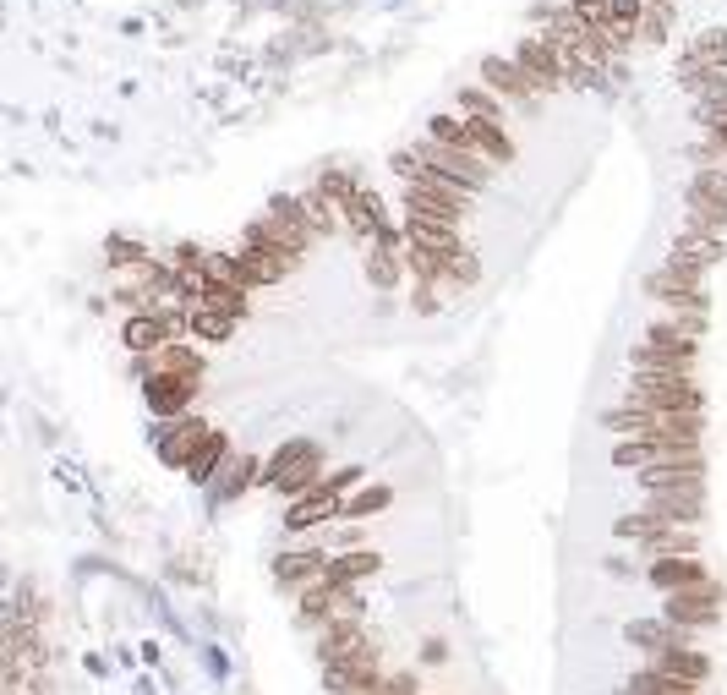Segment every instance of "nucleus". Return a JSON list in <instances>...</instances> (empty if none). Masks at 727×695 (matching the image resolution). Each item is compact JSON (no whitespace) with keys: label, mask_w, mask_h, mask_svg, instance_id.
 <instances>
[{"label":"nucleus","mask_w":727,"mask_h":695,"mask_svg":"<svg viewBox=\"0 0 727 695\" xmlns=\"http://www.w3.org/2000/svg\"><path fill=\"white\" fill-rule=\"evenodd\" d=\"M361 482H367L361 466H334L318 488L290 498L285 515H279V531H285V537H307V531H318V526H339V520H345V498L356 493Z\"/></svg>","instance_id":"1"},{"label":"nucleus","mask_w":727,"mask_h":695,"mask_svg":"<svg viewBox=\"0 0 727 695\" xmlns=\"http://www.w3.org/2000/svg\"><path fill=\"white\" fill-rule=\"evenodd\" d=\"M700 340L706 334L678 318H651L646 334L635 340V351H629V367H640V373H695Z\"/></svg>","instance_id":"2"},{"label":"nucleus","mask_w":727,"mask_h":695,"mask_svg":"<svg viewBox=\"0 0 727 695\" xmlns=\"http://www.w3.org/2000/svg\"><path fill=\"white\" fill-rule=\"evenodd\" d=\"M323 477H328V455L318 438H285V444H274V455L263 466V488L279 493L285 504L301 498L307 488H318Z\"/></svg>","instance_id":"3"},{"label":"nucleus","mask_w":727,"mask_h":695,"mask_svg":"<svg viewBox=\"0 0 727 695\" xmlns=\"http://www.w3.org/2000/svg\"><path fill=\"white\" fill-rule=\"evenodd\" d=\"M624 405L640 411H662V416H684V411H706V389L695 373H629V395Z\"/></svg>","instance_id":"4"},{"label":"nucleus","mask_w":727,"mask_h":695,"mask_svg":"<svg viewBox=\"0 0 727 695\" xmlns=\"http://www.w3.org/2000/svg\"><path fill=\"white\" fill-rule=\"evenodd\" d=\"M192 329V312L181 301H164V307H148V312H126L121 323V345L132 356H154L164 345H175L181 334Z\"/></svg>","instance_id":"5"},{"label":"nucleus","mask_w":727,"mask_h":695,"mask_svg":"<svg viewBox=\"0 0 727 695\" xmlns=\"http://www.w3.org/2000/svg\"><path fill=\"white\" fill-rule=\"evenodd\" d=\"M416 154L427 159V165L438 170L443 181H449V187L471 192V198H482V192L492 187V176H498V165H492V159H482L476 148H449V143H438V137H421Z\"/></svg>","instance_id":"6"},{"label":"nucleus","mask_w":727,"mask_h":695,"mask_svg":"<svg viewBox=\"0 0 727 695\" xmlns=\"http://www.w3.org/2000/svg\"><path fill=\"white\" fill-rule=\"evenodd\" d=\"M318 674H323V690L328 695H378L383 679H389V668H383V646L367 635V641H361L350 657H339V663L318 668Z\"/></svg>","instance_id":"7"},{"label":"nucleus","mask_w":727,"mask_h":695,"mask_svg":"<svg viewBox=\"0 0 727 695\" xmlns=\"http://www.w3.org/2000/svg\"><path fill=\"white\" fill-rule=\"evenodd\" d=\"M208 438H214V422H208V416H197V411H186V416H175V422H159L154 427V455H159V466L186 471Z\"/></svg>","instance_id":"8"},{"label":"nucleus","mask_w":727,"mask_h":695,"mask_svg":"<svg viewBox=\"0 0 727 695\" xmlns=\"http://www.w3.org/2000/svg\"><path fill=\"white\" fill-rule=\"evenodd\" d=\"M361 258H367V285L378 296H394L400 285L410 280V263H405V225H383L378 241L372 247H361Z\"/></svg>","instance_id":"9"},{"label":"nucleus","mask_w":727,"mask_h":695,"mask_svg":"<svg viewBox=\"0 0 727 695\" xmlns=\"http://www.w3.org/2000/svg\"><path fill=\"white\" fill-rule=\"evenodd\" d=\"M684 203H689L695 225L727 236V165H695V176L684 187Z\"/></svg>","instance_id":"10"},{"label":"nucleus","mask_w":727,"mask_h":695,"mask_svg":"<svg viewBox=\"0 0 727 695\" xmlns=\"http://www.w3.org/2000/svg\"><path fill=\"white\" fill-rule=\"evenodd\" d=\"M482 83L498 94L503 104H514V110H525V115H536L542 110V88L531 83V72H525L514 55H482Z\"/></svg>","instance_id":"11"},{"label":"nucleus","mask_w":727,"mask_h":695,"mask_svg":"<svg viewBox=\"0 0 727 695\" xmlns=\"http://www.w3.org/2000/svg\"><path fill=\"white\" fill-rule=\"evenodd\" d=\"M197 395H203V378L186 373H143V405L154 422H175V416L197 411Z\"/></svg>","instance_id":"12"},{"label":"nucleus","mask_w":727,"mask_h":695,"mask_svg":"<svg viewBox=\"0 0 727 695\" xmlns=\"http://www.w3.org/2000/svg\"><path fill=\"white\" fill-rule=\"evenodd\" d=\"M640 498H667V493H706V455L684 460H656V466L635 471Z\"/></svg>","instance_id":"13"},{"label":"nucleus","mask_w":727,"mask_h":695,"mask_svg":"<svg viewBox=\"0 0 727 695\" xmlns=\"http://www.w3.org/2000/svg\"><path fill=\"white\" fill-rule=\"evenodd\" d=\"M514 61L531 72V83L542 88L547 99L553 94H564V88H574V77H569V66H564V55H558V44L547 39V33H525L520 44H514Z\"/></svg>","instance_id":"14"},{"label":"nucleus","mask_w":727,"mask_h":695,"mask_svg":"<svg viewBox=\"0 0 727 695\" xmlns=\"http://www.w3.org/2000/svg\"><path fill=\"white\" fill-rule=\"evenodd\" d=\"M711 570L700 553H656L646 564V586L656 597H673V592H695V586H706Z\"/></svg>","instance_id":"15"},{"label":"nucleus","mask_w":727,"mask_h":695,"mask_svg":"<svg viewBox=\"0 0 727 695\" xmlns=\"http://www.w3.org/2000/svg\"><path fill=\"white\" fill-rule=\"evenodd\" d=\"M328 559H334V553H323V548H312V542H307V548H279L268 570H274V586H279L285 597H301L307 586L323 581Z\"/></svg>","instance_id":"16"},{"label":"nucleus","mask_w":727,"mask_h":695,"mask_svg":"<svg viewBox=\"0 0 727 695\" xmlns=\"http://www.w3.org/2000/svg\"><path fill=\"white\" fill-rule=\"evenodd\" d=\"M662 613L673 624H684V630H717L722 624V586L717 581H706V586H695V592H673V597H662Z\"/></svg>","instance_id":"17"},{"label":"nucleus","mask_w":727,"mask_h":695,"mask_svg":"<svg viewBox=\"0 0 727 695\" xmlns=\"http://www.w3.org/2000/svg\"><path fill=\"white\" fill-rule=\"evenodd\" d=\"M684 455H706V444H689V438H618L613 444L618 471H646L656 460H684Z\"/></svg>","instance_id":"18"},{"label":"nucleus","mask_w":727,"mask_h":695,"mask_svg":"<svg viewBox=\"0 0 727 695\" xmlns=\"http://www.w3.org/2000/svg\"><path fill=\"white\" fill-rule=\"evenodd\" d=\"M361 641H367V613L350 608V613H339V619H328L318 630V641H312V663L328 668V663H339V657H350Z\"/></svg>","instance_id":"19"},{"label":"nucleus","mask_w":727,"mask_h":695,"mask_svg":"<svg viewBox=\"0 0 727 695\" xmlns=\"http://www.w3.org/2000/svg\"><path fill=\"white\" fill-rule=\"evenodd\" d=\"M646 296L662 307V318H678L689 329L706 334V318H711V291L706 285H646Z\"/></svg>","instance_id":"20"},{"label":"nucleus","mask_w":727,"mask_h":695,"mask_svg":"<svg viewBox=\"0 0 727 695\" xmlns=\"http://www.w3.org/2000/svg\"><path fill=\"white\" fill-rule=\"evenodd\" d=\"M465 148H476L498 170H509L520 159V143H514L509 121H492V115H465Z\"/></svg>","instance_id":"21"},{"label":"nucleus","mask_w":727,"mask_h":695,"mask_svg":"<svg viewBox=\"0 0 727 695\" xmlns=\"http://www.w3.org/2000/svg\"><path fill=\"white\" fill-rule=\"evenodd\" d=\"M236 274H241V285L246 291H274V285H285L290 274H296V263L290 258H279V252H268V247H236Z\"/></svg>","instance_id":"22"},{"label":"nucleus","mask_w":727,"mask_h":695,"mask_svg":"<svg viewBox=\"0 0 727 695\" xmlns=\"http://www.w3.org/2000/svg\"><path fill=\"white\" fill-rule=\"evenodd\" d=\"M350 608H361V597L345 592V586H334V581H318L296 597V619L307 624V630H323L328 619H339V613H350Z\"/></svg>","instance_id":"23"},{"label":"nucleus","mask_w":727,"mask_h":695,"mask_svg":"<svg viewBox=\"0 0 727 695\" xmlns=\"http://www.w3.org/2000/svg\"><path fill=\"white\" fill-rule=\"evenodd\" d=\"M339 214H345V236L356 241V247H372V241H378V230L394 225V219H389V203H383V192H372V187H361L356 198L339 208Z\"/></svg>","instance_id":"24"},{"label":"nucleus","mask_w":727,"mask_h":695,"mask_svg":"<svg viewBox=\"0 0 727 695\" xmlns=\"http://www.w3.org/2000/svg\"><path fill=\"white\" fill-rule=\"evenodd\" d=\"M624 641L640 646V652H667V646H700L695 630H684V624H673L667 613H656V619H629L624 624Z\"/></svg>","instance_id":"25"},{"label":"nucleus","mask_w":727,"mask_h":695,"mask_svg":"<svg viewBox=\"0 0 727 695\" xmlns=\"http://www.w3.org/2000/svg\"><path fill=\"white\" fill-rule=\"evenodd\" d=\"M372 575H383V553H378V548H345V553H334V559H328L323 581H334V586H345V592H356V586H367Z\"/></svg>","instance_id":"26"},{"label":"nucleus","mask_w":727,"mask_h":695,"mask_svg":"<svg viewBox=\"0 0 727 695\" xmlns=\"http://www.w3.org/2000/svg\"><path fill=\"white\" fill-rule=\"evenodd\" d=\"M230 460H236V444H230V433L214 427V438H208V444L197 449V460L186 466V482H192V488H214V482L230 471Z\"/></svg>","instance_id":"27"},{"label":"nucleus","mask_w":727,"mask_h":695,"mask_svg":"<svg viewBox=\"0 0 727 695\" xmlns=\"http://www.w3.org/2000/svg\"><path fill=\"white\" fill-rule=\"evenodd\" d=\"M263 466H268V460H257V455H241V449H236V460H230V471L214 482V488H208V498H214V504H236L241 493L263 488Z\"/></svg>","instance_id":"28"},{"label":"nucleus","mask_w":727,"mask_h":695,"mask_svg":"<svg viewBox=\"0 0 727 695\" xmlns=\"http://www.w3.org/2000/svg\"><path fill=\"white\" fill-rule=\"evenodd\" d=\"M137 362H143V373H186V378H208V356L197 351V345H186V340L164 345V351H154V356H137Z\"/></svg>","instance_id":"29"},{"label":"nucleus","mask_w":727,"mask_h":695,"mask_svg":"<svg viewBox=\"0 0 727 695\" xmlns=\"http://www.w3.org/2000/svg\"><path fill=\"white\" fill-rule=\"evenodd\" d=\"M646 663L662 668V674H678V679H695V685H711V657L700 652V646H667V652H651Z\"/></svg>","instance_id":"30"},{"label":"nucleus","mask_w":727,"mask_h":695,"mask_svg":"<svg viewBox=\"0 0 727 695\" xmlns=\"http://www.w3.org/2000/svg\"><path fill=\"white\" fill-rule=\"evenodd\" d=\"M635 695H706V685H695V679H678V674H662V668L651 663H635L624 679Z\"/></svg>","instance_id":"31"},{"label":"nucleus","mask_w":727,"mask_h":695,"mask_svg":"<svg viewBox=\"0 0 727 695\" xmlns=\"http://www.w3.org/2000/svg\"><path fill=\"white\" fill-rule=\"evenodd\" d=\"M301 203H307V225L318 230V241H334V236H345V219H339V208H334V198L312 181L307 192H301Z\"/></svg>","instance_id":"32"},{"label":"nucleus","mask_w":727,"mask_h":695,"mask_svg":"<svg viewBox=\"0 0 727 695\" xmlns=\"http://www.w3.org/2000/svg\"><path fill=\"white\" fill-rule=\"evenodd\" d=\"M389 504H394V482H361V488L345 498V520H372Z\"/></svg>","instance_id":"33"},{"label":"nucleus","mask_w":727,"mask_h":695,"mask_svg":"<svg viewBox=\"0 0 727 695\" xmlns=\"http://www.w3.org/2000/svg\"><path fill=\"white\" fill-rule=\"evenodd\" d=\"M192 312V334L203 345H225L230 334L241 329V318H230V312H219V307H186Z\"/></svg>","instance_id":"34"},{"label":"nucleus","mask_w":727,"mask_h":695,"mask_svg":"<svg viewBox=\"0 0 727 695\" xmlns=\"http://www.w3.org/2000/svg\"><path fill=\"white\" fill-rule=\"evenodd\" d=\"M104 252H110V269L115 274H132V280L148 269V263H154V252L137 247V241H126V236H110V247H104Z\"/></svg>","instance_id":"35"},{"label":"nucleus","mask_w":727,"mask_h":695,"mask_svg":"<svg viewBox=\"0 0 727 695\" xmlns=\"http://www.w3.org/2000/svg\"><path fill=\"white\" fill-rule=\"evenodd\" d=\"M454 110H460V115H492V121H509V115H503V99L492 94L487 83L460 88V94H454Z\"/></svg>","instance_id":"36"},{"label":"nucleus","mask_w":727,"mask_h":695,"mask_svg":"<svg viewBox=\"0 0 727 695\" xmlns=\"http://www.w3.org/2000/svg\"><path fill=\"white\" fill-rule=\"evenodd\" d=\"M318 187L328 192V198H334V208H345L361 187H367V181H361L356 170H339V165H334V170H323V176H318ZM339 219H345V214H339Z\"/></svg>","instance_id":"37"},{"label":"nucleus","mask_w":727,"mask_h":695,"mask_svg":"<svg viewBox=\"0 0 727 695\" xmlns=\"http://www.w3.org/2000/svg\"><path fill=\"white\" fill-rule=\"evenodd\" d=\"M684 61H700V66H727V33L722 28H706L695 44L684 50Z\"/></svg>","instance_id":"38"},{"label":"nucleus","mask_w":727,"mask_h":695,"mask_svg":"<svg viewBox=\"0 0 727 695\" xmlns=\"http://www.w3.org/2000/svg\"><path fill=\"white\" fill-rule=\"evenodd\" d=\"M569 6H574V17H580L591 33H602V44H607V17H613V0H569Z\"/></svg>","instance_id":"39"},{"label":"nucleus","mask_w":727,"mask_h":695,"mask_svg":"<svg viewBox=\"0 0 727 695\" xmlns=\"http://www.w3.org/2000/svg\"><path fill=\"white\" fill-rule=\"evenodd\" d=\"M410 307H416L421 318H432V312L443 307V285H432V280H410Z\"/></svg>","instance_id":"40"},{"label":"nucleus","mask_w":727,"mask_h":695,"mask_svg":"<svg viewBox=\"0 0 727 695\" xmlns=\"http://www.w3.org/2000/svg\"><path fill=\"white\" fill-rule=\"evenodd\" d=\"M378 695H427V690H421V674H416V668H389V679H383Z\"/></svg>","instance_id":"41"},{"label":"nucleus","mask_w":727,"mask_h":695,"mask_svg":"<svg viewBox=\"0 0 727 695\" xmlns=\"http://www.w3.org/2000/svg\"><path fill=\"white\" fill-rule=\"evenodd\" d=\"M443 663H449V641H421L416 668H443Z\"/></svg>","instance_id":"42"}]
</instances>
